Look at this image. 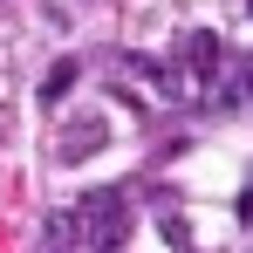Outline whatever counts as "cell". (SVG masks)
<instances>
[{
	"mask_svg": "<svg viewBox=\"0 0 253 253\" xmlns=\"http://www.w3.org/2000/svg\"><path fill=\"white\" fill-rule=\"evenodd\" d=\"M76 233H89V247L96 253H117L130 233V206L124 192H83V206H76Z\"/></svg>",
	"mask_w": 253,
	"mask_h": 253,
	"instance_id": "6da1fadb",
	"label": "cell"
},
{
	"mask_svg": "<svg viewBox=\"0 0 253 253\" xmlns=\"http://www.w3.org/2000/svg\"><path fill=\"white\" fill-rule=\"evenodd\" d=\"M171 62H178L185 76L212 83V76H219V62H226V42H219V35H199V28H192V35L178 42V55H171Z\"/></svg>",
	"mask_w": 253,
	"mask_h": 253,
	"instance_id": "7a4b0ae2",
	"label": "cell"
},
{
	"mask_svg": "<svg viewBox=\"0 0 253 253\" xmlns=\"http://www.w3.org/2000/svg\"><path fill=\"white\" fill-rule=\"evenodd\" d=\"M96 144H110V124H103V117H76V124L62 130V144H55V158H62V165H83V158L96 151Z\"/></svg>",
	"mask_w": 253,
	"mask_h": 253,
	"instance_id": "3957f363",
	"label": "cell"
},
{
	"mask_svg": "<svg viewBox=\"0 0 253 253\" xmlns=\"http://www.w3.org/2000/svg\"><path fill=\"white\" fill-rule=\"evenodd\" d=\"M151 69V89H158V103H185L192 96V76L178 69V62H144Z\"/></svg>",
	"mask_w": 253,
	"mask_h": 253,
	"instance_id": "277c9868",
	"label": "cell"
},
{
	"mask_svg": "<svg viewBox=\"0 0 253 253\" xmlns=\"http://www.w3.org/2000/svg\"><path fill=\"white\" fill-rule=\"evenodd\" d=\"M76 83H83V62H76V55H62V62L42 76V103H69V89H76Z\"/></svg>",
	"mask_w": 253,
	"mask_h": 253,
	"instance_id": "5b68a950",
	"label": "cell"
},
{
	"mask_svg": "<svg viewBox=\"0 0 253 253\" xmlns=\"http://www.w3.org/2000/svg\"><path fill=\"white\" fill-rule=\"evenodd\" d=\"M48 240H55V247H76V212H55V219H48Z\"/></svg>",
	"mask_w": 253,
	"mask_h": 253,
	"instance_id": "8992f818",
	"label": "cell"
},
{
	"mask_svg": "<svg viewBox=\"0 0 253 253\" xmlns=\"http://www.w3.org/2000/svg\"><path fill=\"white\" fill-rule=\"evenodd\" d=\"M247 14H253V0H247Z\"/></svg>",
	"mask_w": 253,
	"mask_h": 253,
	"instance_id": "52a82bcc",
	"label": "cell"
}]
</instances>
